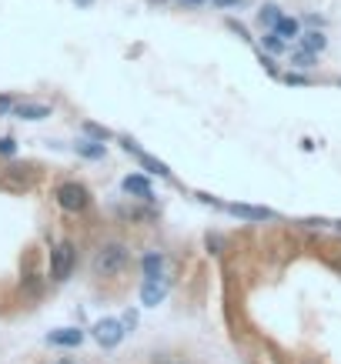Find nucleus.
<instances>
[{
    "mask_svg": "<svg viewBox=\"0 0 341 364\" xmlns=\"http://www.w3.org/2000/svg\"><path fill=\"white\" fill-rule=\"evenodd\" d=\"M335 228H338V231H341V221H338V224H335Z\"/></svg>",
    "mask_w": 341,
    "mask_h": 364,
    "instance_id": "27",
    "label": "nucleus"
},
{
    "mask_svg": "<svg viewBox=\"0 0 341 364\" xmlns=\"http://www.w3.org/2000/svg\"><path fill=\"white\" fill-rule=\"evenodd\" d=\"M274 34H278L285 44L298 40V37H301V24H298V17H288V14H281V21L274 24Z\"/></svg>",
    "mask_w": 341,
    "mask_h": 364,
    "instance_id": "10",
    "label": "nucleus"
},
{
    "mask_svg": "<svg viewBox=\"0 0 341 364\" xmlns=\"http://www.w3.org/2000/svg\"><path fill=\"white\" fill-rule=\"evenodd\" d=\"M54 197H57V208L67 210V214H80V210L91 208V191H87L84 184H78V181L60 184Z\"/></svg>",
    "mask_w": 341,
    "mask_h": 364,
    "instance_id": "2",
    "label": "nucleus"
},
{
    "mask_svg": "<svg viewBox=\"0 0 341 364\" xmlns=\"http://www.w3.org/2000/svg\"><path fill=\"white\" fill-rule=\"evenodd\" d=\"M178 3H181V7H204L208 0H178Z\"/></svg>",
    "mask_w": 341,
    "mask_h": 364,
    "instance_id": "23",
    "label": "nucleus"
},
{
    "mask_svg": "<svg viewBox=\"0 0 341 364\" xmlns=\"http://www.w3.org/2000/svg\"><path fill=\"white\" fill-rule=\"evenodd\" d=\"M164 264H167V258H164L161 251H148L144 260H141V267H144V281H158V278H164Z\"/></svg>",
    "mask_w": 341,
    "mask_h": 364,
    "instance_id": "7",
    "label": "nucleus"
},
{
    "mask_svg": "<svg viewBox=\"0 0 341 364\" xmlns=\"http://www.w3.org/2000/svg\"><path fill=\"white\" fill-rule=\"evenodd\" d=\"M74 264H78L74 244H71V241H60V244L51 251V278L54 281H67L71 271H74Z\"/></svg>",
    "mask_w": 341,
    "mask_h": 364,
    "instance_id": "3",
    "label": "nucleus"
},
{
    "mask_svg": "<svg viewBox=\"0 0 341 364\" xmlns=\"http://www.w3.org/2000/svg\"><path fill=\"white\" fill-rule=\"evenodd\" d=\"M228 210L235 217H244V221H274V210L271 208H255V204H228Z\"/></svg>",
    "mask_w": 341,
    "mask_h": 364,
    "instance_id": "8",
    "label": "nucleus"
},
{
    "mask_svg": "<svg viewBox=\"0 0 341 364\" xmlns=\"http://www.w3.org/2000/svg\"><path fill=\"white\" fill-rule=\"evenodd\" d=\"M14 117H21V121H44V117H51V104L24 101V104L14 107Z\"/></svg>",
    "mask_w": 341,
    "mask_h": 364,
    "instance_id": "9",
    "label": "nucleus"
},
{
    "mask_svg": "<svg viewBox=\"0 0 341 364\" xmlns=\"http://www.w3.org/2000/svg\"><path fill=\"white\" fill-rule=\"evenodd\" d=\"M14 107H17V101H14V94H0V117L14 114Z\"/></svg>",
    "mask_w": 341,
    "mask_h": 364,
    "instance_id": "20",
    "label": "nucleus"
},
{
    "mask_svg": "<svg viewBox=\"0 0 341 364\" xmlns=\"http://www.w3.org/2000/svg\"><path fill=\"white\" fill-rule=\"evenodd\" d=\"M298 40H301V47H308V51H315V53H321L325 47H328V37L321 34V27H311V30H305Z\"/></svg>",
    "mask_w": 341,
    "mask_h": 364,
    "instance_id": "12",
    "label": "nucleus"
},
{
    "mask_svg": "<svg viewBox=\"0 0 341 364\" xmlns=\"http://www.w3.org/2000/svg\"><path fill=\"white\" fill-rule=\"evenodd\" d=\"M17 154V141L14 137H0V157H14Z\"/></svg>",
    "mask_w": 341,
    "mask_h": 364,
    "instance_id": "19",
    "label": "nucleus"
},
{
    "mask_svg": "<svg viewBox=\"0 0 341 364\" xmlns=\"http://www.w3.org/2000/svg\"><path fill=\"white\" fill-rule=\"evenodd\" d=\"M278 21H281V7L278 3H264L261 10H258V27L261 30H274Z\"/></svg>",
    "mask_w": 341,
    "mask_h": 364,
    "instance_id": "14",
    "label": "nucleus"
},
{
    "mask_svg": "<svg viewBox=\"0 0 341 364\" xmlns=\"http://www.w3.org/2000/svg\"><path fill=\"white\" fill-rule=\"evenodd\" d=\"M128 260H131L128 247L117 244V241H110V244H101V247H97V254H94V260H91V267H94L97 278H114V274H121V271L128 267Z\"/></svg>",
    "mask_w": 341,
    "mask_h": 364,
    "instance_id": "1",
    "label": "nucleus"
},
{
    "mask_svg": "<svg viewBox=\"0 0 341 364\" xmlns=\"http://www.w3.org/2000/svg\"><path fill=\"white\" fill-rule=\"evenodd\" d=\"M318 64V53L308 51V47H298V51H291V67H301V71H308V67H315Z\"/></svg>",
    "mask_w": 341,
    "mask_h": 364,
    "instance_id": "16",
    "label": "nucleus"
},
{
    "mask_svg": "<svg viewBox=\"0 0 341 364\" xmlns=\"http://www.w3.org/2000/svg\"><path fill=\"white\" fill-rule=\"evenodd\" d=\"M137 160H141V167L144 171H151V174H158V178H171V171H167V164L164 160H158V157H151V154H137Z\"/></svg>",
    "mask_w": 341,
    "mask_h": 364,
    "instance_id": "15",
    "label": "nucleus"
},
{
    "mask_svg": "<svg viewBox=\"0 0 341 364\" xmlns=\"http://www.w3.org/2000/svg\"><path fill=\"white\" fill-rule=\"evenodd\" d=\"M124 191L134 194V197H144V201L151 197V184H148L144 174H128V178H124Z\"/></svg>",
    "mask_w": 341,
    "mask_h": 364,
    "instance_id": "11",
    "label": "nucleus"
},
{
    "mask_svg": "<svg viewBox=\"0 0 341 364\" xmlns=\"http://www.w3.org/2000/svg\"><path fill=\"white\" fill-rule=\"evenodd\" d=\"M57 364H74V361H71V358H64V361H57Z\"/></svg>",
    "mask_w": 341,
    "mask_h": 364,
    "instance_id": "26",
    "label": "nucleus"
},
{
    "mask_svg": "<svg viewBox=\"0 0 341 364\" xmlns=\"http://www.w3.org/2000/svg\"><path fill=\"white\" fill-rule=\"evenodd\" d=\"M74 3H78V7H91L94 0H74Z\"/></svg>",
    "mask_w": 341,
    "mask_h": 364,
    "instance_id": "25",
    "label": "nucleus"
},
{
    "mask_svg": "<svg viewBox=\"0 0 341 364\" xmlns=\"http://www.w3.org/2000/svg\"><path fill=\"white\" fill-rule=\"evenodd\" d=\"M80 341H84L80 328H57V331L47 335V344H54V348H78Z\"/></svg>",
    "mask_w": 341,
    "mask_h": 364,
    "instance_id": "5",
    "label": "nucleus"
},
{
    "mask_svg": "<svg viewBox=\"0 0 341 364\" xmlns=\"http://www.w3.org/2000/svg\"><path fill=\"white\" fill-rule=\"evenodd\" d=\"M164 298H167V284L161 278L158 281H144V287H141V304L144 308H158Z\"/></svg>",
    "mask_w": 341,
    "mask_h": 364,
    "instance_id": "6",
    "label": "nucleus"
},
{
    "mask_svg": "<svg viewBox=\"0 0 341 364\" xmlns=\"http://www.w3.org/2000/svg\"><path fill=\"white\" fill-rule=\"evenodd\" d=\"M84 130H87V134H91L94 141H107V137H110V130H104L101 124H91V121L84 124Z\"/></svg>",
    "mask_w": 341,
    "mask_h": 364,
    "instance_id": "18",
    "label": "nucleus"
},
{
    "mask_svg": "<svg viewBox=\"0 0 341 364\" xmlns=\"http://www.w3.org/2000/svg\"><path fill=\"white\" fill-rule=\"evenodd\" d=\"M228 27H231V30H235L237 37H244V40H248V30H244V27L237 24V21H228Z\"/></svg>",
    "mask_w": 341,
    "mask_h": 364,
    "instance_id": "22",
    "label": "nucleus"
},
{
    "mask_svg": "<svg viewBox=\"0 0 341 364\" xmlns=\"http://www.w3.org/2000/svg\"><path fill=\"white\" fill-rule=\"evenodd\" d=\"M74 151H78L80 157H87V160H101V157L107 154L104 141H78V144H74Z\"/></svg>",
    "mask_w": 341,
    "mask_h": 364,
    "instance_id": "13",
    "label": "nucleus"
},
{
    "mask_svg": "<svg viewBox=\"0 0 341 364\" xmlns=\"http://www.w3.org/2000/svg\"><path fill=\"white\" fill-rule=\"evenodd\" d=\"M124 328H128V324H124V321H117V317H101V321L94 324V331H91V335H94V341H97L101 348H117V344L124 341V335H128Z\"/></svg>",
    "mask_w": 341,
    "mask_h": 364,
    "instance_id": "4",
    "label": "nucleus"
},
{
    "mask_svg": "<svg viewBox=\"0 0 341 364\" xmlns=\"http://www.w3.org/2000/svg\"><path fill=\"white\" fill-rule=\"evenodd\" d=\"M211 3H214V7H241L244 0H211Z\"/></svg>",
    "mask_w": 341,
    "mask_h": 364,
    "instance_id": "21",
    "label": "nucleus"
},
{
    "mask_svg": "<svg viewBox=\"0 0 341 364\" xmlns=\"http://www.w3.org/2000/svg\"><path fill=\"white\" fill-rule=\"evenodd\" d=\"M285 80H288V84H308V77H301V74H288Z\"/></svg>",
    "mask_w": 341,
    "mask_h": 364,
    "instance_id": "24",
    "label": "nucleus"
},
{
    "mask_svg": "<svg viewBox=\"0 0 341 364\" xmlns=\"http://www.w3.org/2000/svg\"><path fill=\"white\" fill-rule=\"evenodd\" d=\"M261 44H264V51H268V53H281L285 47H288V44H285V40H281V37H278L274 30H264Z\"/></svg>",
    "mask_w": 341,
    "mask_h": 364,
    "instance_id": "17",
    "label": "nucleus"
}]
</instances>
